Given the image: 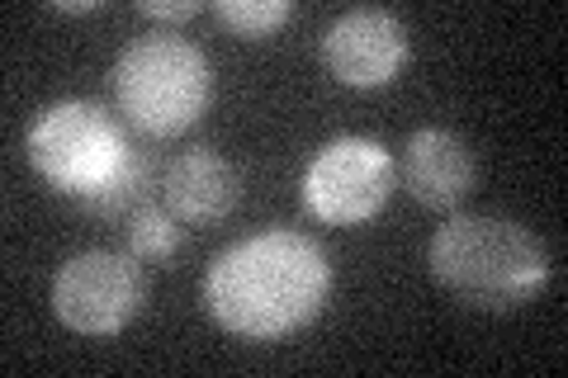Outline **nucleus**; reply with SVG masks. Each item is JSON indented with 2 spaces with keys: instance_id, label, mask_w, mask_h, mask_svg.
I'll return each mask as SVG.
<instances>
[{
  "instance_id": "nucleus-1",
  "label": "nucleus",
  "mask_w": 568,
  "mask_h": 378,
  "mask_svg": "<svg viewBox=\"0 0 568 378\" xmlns=\"http://www.w3.org/2000/svg\"><path fill=\"white\" fill-rule=\"evenodd\" d=\"M332 256L304 232H256L219 251L204 275V308L242 340H280L327 308Z\"/></svg>"
},
{
  "instance_id": "nucleus-5",
  "label": "nucleus",
  "mask_w": 568,
  "mask_h": 378,
  "mask_svg": "<svg viewBox=\"0 0 568 378\" xmlns=\"http://www.w3.org/2000/svg\"><path fill=\"white\" fill-rule=\"evenodd\" d=\"M398 185L394 152L375 137H332L304 171V208L327 227H361Z\"/></svg>"
},
{
  "instance_id": "nucleus-6",
  "label": "nucleus",
  "mask_w": 568,
  "mask_h": 378,
  "mask_svg": "<svg viewBox=\"0 0 568 378\" xmlns=\"http://www.w3.org/2000/svg\"><path fill=\"white\" fill-rule=\"evenodd\" d=\"M148 303V279L129 251H81L52 279V313L77 336H119Z\"/></svg>"
},
{
  "instance_id": "nucleus-8",
  "label": "nucleus",
  "mask_w": 568,
  "mask_h": 378,
  "mask_svg": "<svg viewBox=\"0 0 568 378\" xmlns=\"http://www.w3.org/2000/svg\"><path fill=\"white\" fill-rule=\"evenodd\" d=\"M398 180L422 208H455L469 200L478 166H474V147L450 129H417L403 142L398 156Z\"/></svg>"
},
{
  "instance_id": "nucleus-12",
  "label": "nucleus",
  "mask_w": 568,
  "mask_h": 378,
  "mask_svg": "<svg viewBox=\"0 0 568 378\" xmlns=\"http://www.w3.org/2000/svg\"><path fill=\"white\" fill-rule=\"evenodd\" d=\"M138 10L156 24H185L200 14V0H148V6H138Z\"/></svg>"
},
{
  "instance_id": "nucleus-2",
  "label": "nucleus",
  "mask_w": 568,
  "mask_h": 378,
  "mask_svg": "<svg viewBox=\"0 0 568 378\" xmlns=\"http://www.w3.org/2000/svg\"><path fill=\"white\" fill-rule=\"evenodd\" d=\"M432 279L465 308L511 313L549 284V251L530 227L493 213H459L426 246Z\"/></svg>"
},
{
  "instance_id": "nucleus-13",
  "label": "nucleus",
  "mask_w": 568,
  "mask_h": 378,
  "mask_svg": "<svg viewBox=\"0 0 568 378\" xmlns=\"http://www.w3.org/2000/svg\"><path fill=\"white\" fill-rule=\"evenodd\" d=\"M52 10H58V14H95L104 6H100V0H52Z\"/></svg>"
},
{
  "instance_id": "nucleus-9",
  "label": "nucleus",
  "mask_w": 568,
  "mask_h": 378,
  "mask_svg": "<svg viewBox=\"0 0 568 378\" xmlns=\"http://www.w3.org/2000/svg\"><path fill=\"white\" fill-rule=\"evenodd\" d=\"M162 200L181 223L204 227V223H223L237 204V171L213 152V147H194L171 161V171L162 180Z\"/></svg>"
},
{
  "instance_id": "nucleus-11",
  "label": "nucleus",
  "mask_w": 568,
  "mask_h": 378,
  "mask_svg": "<svg viewBox=\"0 0 568 378\" xmlns=\"http://www.w3.org/2000/svg\"><path fill=\"white\" fill-rule=\"evenodd\" d=\"M213 14L242 39H265L294 20V0H219Z\"/></svg>"
},
{
  "instance_id": "nucleus-3",
  "label": "nucleus",
  "mask_w": 568,
  "mask_h": 378,
  "mask_svg": "<svg viewBox=\"0 0 568 378\" xmlns=\"http://www.w3.org/2000/svg\"><path fill=\"white\" fill-rule=\"evenodd\" d=\"M114 95L123 119L148 137H175L200 123L213 100V67L171 29H152L119 52Z\"/></svg>"
},
{
  "instance_id": "nucleus-4",
  "label": "nucleus",
  "mask_w": 568,
  "mask_h": 378,
  "mask_svg": "<svg viewBox=\"0 0 568 378\" xmlns=\"http://www.w3.org/2000/svg\"><path fill=\"white\" fill-rule=\"evenodd\" d=\"M29 166L58 194H77L81 204L100 200L142 152L129 147L123 129L95 100H58L29 123L24 137Z\"/></svg>"
},
{
  "instance_id": "nucleus-10",
  "label": "nucleus",
  "mask_w": 568,
  "mask_h": 378,
  "mask_svg": "<svg viewBox=\"0 0 568 378\" xmlns=\"http://www.w3.org/2000/svg\"><path fill=\"white\" fill-rule=\"evenodd\" d=\"M181 242H185V227H181V218H175L171 208L142 204L138 213L123 218V251L138 256V260H148V265L171 260L175 251H181Z\"/></svg>"
},
{
  "instance_id": "nucleus-7",
  "label": "nucleus",
  "mask_w": 568,
  "mask_h": 378,
  "mask_svg": "<svg viewBox=\"0 0 568 378\" xmlns=\"http://www.w3.org/2000/svg\"><path fill=\"white\" fill-rule=\"evenodd\" d=\"M407 24L394 10H346L323 33V62L342 85L375 90L407 67Z\"/></svg>"
}]
</instances>
